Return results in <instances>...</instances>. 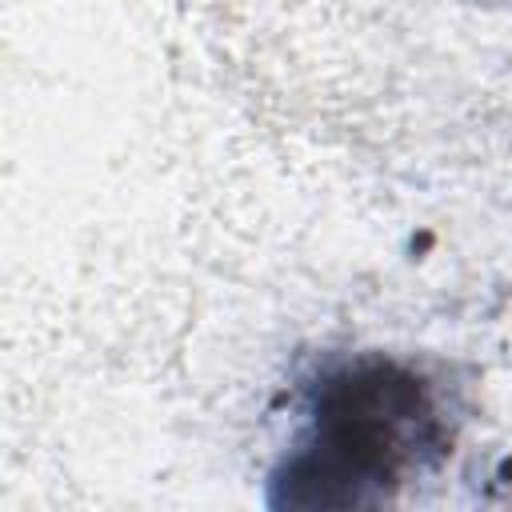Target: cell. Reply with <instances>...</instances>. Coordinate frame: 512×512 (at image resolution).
Segmentation results:
<instances>
[{
    "label": "cell",
    "mask_w": 512,
    "mask_h": 512,
    "mask_svg": "<svg viewBox=\"0 0 512 512\" xmlns=\"http://www.w3.org/2000/svg\"><path fill=\"white\" fill-rule=\"evenodd\" d=\"M448 452L428 380L380 352L328 364L272 472L276 508H376Z\"/></svg>",
    "instance_id": "6da1fadb"
}]
</instances>
